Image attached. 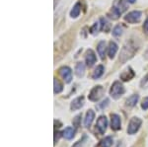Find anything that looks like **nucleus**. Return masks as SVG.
<instances>
[{
	"label": "nucleus",
	"instance_id": "nucleus-10",
	"mask_svg": "<svg viewBox=\"0 0 148 147\" xmlns=\"http://www.w3.org/2000/svg\"><path fill=\"white\" fill-rule=\"evenodd\" d=\"M111 120H112V129H114V130L121 129V118H120V116L116 115V113H112Z\"/></svg>",
	"mask_w": 148,
	"mask_h": 147
},
{
	"label": "nucleus",
	"instance_id": "nucleus-15",
	"mask_svg": "<svg viewBox=\"0 0 148 147\" xmlns=\"http://www.w3.org/2000/svg\"><path fill=\"white\" fill-rule=\"evenodd\" d=\"M116 51H118V46H116V44L114 42H111L109 44V49H108L109 57L113 59L114 57V55H116Z\"/></svg>",
	"mask_w": 148,
	"mask_h": 147
},
{
	"label": "nucleus",
	"instance_id": "nucleus-20",
	"mask_svg": "<svg viewBox=\"0 0 148 147\" xmlns=\"http://www.w3.org/2000/svg\"><path fill=\"white\" fill-rule=\"evenodd\" d=\"M100 25H101V30L104 31V32H109L110 28H111V25H110L109 21L107 20L106 18H101L100 19Z\"/></svg>",
	"mask_w": 148,
	"mask_h": 147
},
{
	"label": "nucleus",
	"instance_id": "nucleus-22",
	"mask_svg": "<svg viewBox=\"0 0 148 147\" xmlns=\"http://www.w3.org/2000/svg\"><path fill=\"white\" fill-rule=\"evenodd\" d=\"M138 99H139V97H138V95H132V96H130V98L126 100V105L128 107H134L136 105Z\"/></svg>",
	"mask_w": 148,
	"mask_h": 147
},
{
	"label": "nucleus",
	"instance_id": "nucleus-13",
	"mask_svg": "<svg viewBox=\"0 0 148 147\" xmlns=\"http://www.w3.org/2000/svg\"><path fill=\"white\" fill-rule=\"evenodd\" d=\"M114 7L120 12L121 14L126 11V9H127V5H126L123 0H116V1L114 2Z\"/></svg>",
	"mask_w": 148,
	"mask_h": 147
},
{
	"label": "nucleus",
	"instance_id": "nucleus-25",
	"mask_svg": "<svg viewBox=\"0 0 148 147\" xmlns=\"http://www.w3.org/2000/svg\"><path fill=\"white\" fill-rule=\"evenodd\" d=\"M121 34H123V28L120 25L116 26L113 30V35L114 37H120V36H121Z\"/></svg>",
	"mask_w": 148,
	"mask_h": 147
},
{
	"label": "nucleus",
	"instance_id": "nucleus-27",
	"mask_svg": "<svg viewBox=\"0 0 148 147\" xmlns=\"http://www.w3.org/2000/svg\"><path fill=\"white\" fill-rule=\"evenodd\" d=\"M141 108L143 109V110H147L148 109V97L143 99L142 104H141Z\"/></svg>",
	"mask_w": 148,
	"mask_h": 147
},
{
	"label": "nucleus",
	"instance_id": "nucleus-11",
	"mask_svg": "<svg viewBox=\"0 0 148 147\" xmlns=\"http://www.w3.org/2000/svg\"><path fill=\"white\" fill-rule=\"evenodd\" d=\"M61 134H62V136L65 139L70 140V139H72L74 135H75V129H73L72 126H67L62 132H61Z\"/></svg>",
	"mask_w": 148,
	"mask_h": 147
},
{
	"label": "nucleus",
	"instance_id": "nucleus-5",
	"mask_svg": "<svg viewBox=\"0 0 148 147\" xmlns=\"http://www.w3.org/2000/svg\"><path fill=\"white\" fill-rule=\"evenodd\" d=\"M107 126H108V120L105 116H101L97 120L96 127L98 131L100 132V134H104L107 130Z\"/></svg>",
	"mask_w": 148,
	"mask_h": 147
},
{
	"label": "nucleus",
	"instance_id": "nucleus-4",
	"mask_svg": "<svg viewBox=\"0 0 148 147\" xmlns=\"http://www.w3.org/2000/svg\"><path fill=\"white\" fill-rule=\"evenodd\" d=\"M104 93H105V89L103 88L102 86H100L99 85V86L94 87L89 94V100H91L93 102L99 101L100 98L104 95Z\"/></svg>",
	"mask_w": 148,
	"mask_h": 147
},
{
	"label": "nucleus",
	"instance_id": "nucleus-17",
	"mask_svg": "<svg viewBox=\"0 0 148 147\" xmlns=\"http://www.w3.org/2000/svg\"><path fill=\"white\" fill-rule=\"evenodd\" d=\"M85 72V65L83 62H78L75 66V73L78 77H82Z\"/></svg>",
	"mask_w": 148,
	"mask_h": 147
},
{
	"label": "nucleus",
	"instance_id": "nucleus-16",
	"mask_svg": "<svg viewBox=\"0 0 148 147\" xmlns=\"http://www.w3.org/2000/svg\"><path fill=\"white\" fill-rule=\"evenodd\" d=\"M97 51H98V53H99L100 57L102 59L105 58V53H106V42L104 41L100 42L98 44V46H97Z\"/></svg>",
	"mask_w": 148,
	"mask_h": 147
},
{
	"label": "nucleus",
	"instance_id": "nucleus-12",
	"mask_svg": "<svg viewBox=\"0 0 148 147\" xmlns=\"http://www.w3.org/2000/svg\"><path fill=\"white\" fill-rule=\"evenodd\" d=\"M95 118V113L93 112L92 110H89L86 113V117H85V120H84V125L86 127H89L90 125L92 124L93 120Z\"/></svg>",
	"mask_w": 148,
	"mask_h": 147
},
{
	"label": "nucleus",
	"instance_id": "nucleus-19",
	"mask_svg": "<svg viewBox=\"0 0 148 147\" xmlns=\"http://www.w3.org/2000/svg\"><path fill=\"white\" fill-rule=\"evenodd\" d=\"M81 12V4L80 3H76L74 7L72 8V10L70 12V16L71 18H77L79 16Z\"/></svg>",
	"mask_w": 148,
	"mask_h": 147
},
{
	"label": "nucleus",
	"instance_id": "nucleus-2",
	"mask_svg": "<svg viewBox=\"0 0 148 147\" xmlns=\"http://www.w3.org/2000/svg\"><path fill=\"white\" fill-rule=\"evenodd\" d=\"M125 93V87L123 86L121 82L116 81L112 85V88L110 90V95L113 97L114 99H119L121 98V96H123Z\"/></svg>",
	"mask_w": 148,
	"mask_h": 147
},
{
	"label": "nucleus",
	"instance_id": "nucleus-7",
	"mask_svg": "<svg viewBox=\"0 0 148 147\" xmlns=\"http://www.w3.org/2000/svg\"><path fill=\"white\" fill-rule=\"evenodd\" d=\"M59 74L62 77V79L64 80L65 83H70L72 80V71L67 66H63L59 69Z\"/></svg>",
	"mask_w": 148,
	"mask_h": 147
},
{
	"label": "nucleus",
	"instance_id": "nucleus-18",
	"mask_svg": "<svg viewBox=\"0 0 148 147\" xmlns=\"http://www.w3.org/2000/svg\"><path fill=\"white\" fill-rule=\"evenodd\" d=\"M104 71H105V68L103 65H98L96 67V69L94 70V73H93V79H98L104 74Z\"/></svg>",
	"mask_w": 148,
	"mask_h": 147
},
{
	"label": "nucleus",
	"instance_id": "nucleus-21",
	"mask_svg": "<svg viewBox=\"0 0 148 147\" xmlns=\"http://www.w3.org/2000/svg\"><path fill=\"white\" fill-rule=\"evenodd\" d=\"M112 144H113V138H112L111 136H107V137H105L103 140H101L99 146L100 147H111Z\"/></svg>",
	"mask_w": 148,
	"mask_h": 147
},
{
	"label": "nucleus",
	"instance_id": "nucleus-31",
	"mask_svg": "<svg viewBox=\"0 0 148 147\" xmlns=\"http://www.w3.org/2000/svg\"><path fill=\"white\" fill-rule=\"evenodd\" d=\"M59 136H60V132H56V135H54V144H56V141L58 140Z\"/></svg>",
	"mask_w": 148,
	"mask_h": 147
},
{
	"label": "nucleus",
	"instance_id": "nucleus-26",
	"mask_svg": "<svg viewBox=\"0 0 148 147\" xmlns=\"http://www.w3.org/2000/svg\"><path fill=\"white\" fill-rule=\"evenodd\" d=\"M98 29H99V24L98 23H95L94 25L92 26L91 30H90V32H91L92 35H96L98 33Z\"/></svg>",
	"mask_w": 148,
	"mask_h": 147
},
{
	"label": "nucleus",
	"instance_id": "nucleus-3",
	"mask_svg": "<svg viewBox=\"0 0 148 147\" xmlns=\"http://www.w3.org/2000/svg\"><path fill=\"white\" fill-rule=\"evenodd\" d=\"M142 124V120L139 118H132L130 120L127 127V133L128 134H134L138 131Z\"/></svg>",
	"mask_w": 148,
	"mask_h": 147
},
{
	"label": "nucleus",
	"instance_id": "nucleus-28",
	"mask_svg": "<svg viewBox=\"0 0 148 147\" xmlns=\"http://www.w3.org/2000/svg\"><path fill=\"white\" fill-rule=\"evenodd\" d=\"M108 105H109V99H105V100L99 105V107H100V109H102L103 110V109H105Z\"/></svg>",
	"mask_w": 148,
	"mask_h": 147
},
{
	"label": "nucleus",
	"instance_id": "nucleus-1",
	"mask_svg": "<svg viewBox=\"0 0 148 147\" xmlns=\"http://www.w3.org/2000/svg\"><path fill=\"white\" fill-rule=\"evenodd\" d=\"M138 46L134 42V41L130 40V42H127L126 44L123 46V49L121 51V55H120V60L121 63H125L128 59H130L134 55V53L137 51Z\"/></svg>",
	"mask_w": 148,
	"mask_h": 147
},
{
	"label": "nucleus",
	"instance_id": "nucleus-8",
	"mask_svg": "<svg viewBox=\"0 0 148 147\" xmlns=\"http://www.w3.org/2000/svg\"><path fill=\"white\" fill-rule=\"evenodd\" d=\"M85 59H86V63H87L88 67H92V66L96 63L97 57H96V55H95V53L92 49H88L87 51Z\"/></svg>",
	"mask_w": 148,
	"mask_h": 147
},
{
	"label": "nucleus",
	"instance_id": "nucleus-23",
	"mask_svg": "<svg viewBox=\"0 0 148 147\" xmlns=\"http://www.w3.org/2000/svg\"><path fill=\"white\" fill-rule=\"evenodd\" d=\"M53 83H54V88H53V91L56 94H58L60 93L61 91H62V85L60 84V82L58 81V80L56 79V78H54L53 80Z\"/></svg>",
	"mask_w": 148,
	"mask_h": 147
},
{
	"label": "nucleus",
	"instance_id": "nucleus-6",
	"mask_svg": "<svg viewBox=\"0 0 148 147\" xmlns=\"http://www.w3.org/2000/svg\"><path fill=\"white\" fill-rule=\"evenodd\" d=\"M141 19V12L139 11H132L130 12L125 17V20L126 22L134 24V23H138Z\"/></svg>",
	"mask_w": 148,
	"mask_h": 147
},
{
	"label": "nucleus",
	"instance_id": "nucleus-32",
	"mask_svg": "<svg viewBox=\"0 0 148 147\" xmlns=\"http://www.w3.org/2000/svg\"><path fill=\"white\" fill-rule=\"evenodd\" d=\"M135 1L136 0H126V2H128V3H134Z\"/></svg>",
	"mask_w": 148,
	"mask_h": 147
},
{
	"label": "nucleus",
	"instance_id": "nucleus-24",
	"mask_svg": "<svg viewBox=\"0 0 148 147\" xmlns=\"http://www.w3.org/2000/svg\"><path fill=\"white\" fill-rule=\"evenodd\" d=\"M109 16L112 19H114V20H116V19H118L121 16V13L118 10H116L114 7H113V8H112V10H111V12L109 13Z\"/></svg>",
	"mask_w": 148,
	"mask_h": 147
},
{
	"label": "nucleus",
	"instance_id": "nucleus-9",
	"mask_svg": "<svg viewBox=\"0 0 148 147\" xmlns=\"http://www.w3.org/2000/svg\"><path fill=\"white\" fill-rule=\"evenodd\" d=\"M83 106H84V97L81 96V97H78V98L74 99V100L71 102L70 109L72 111H76V110L81 109Z\"/></svg>",
	"mask_w": 148,
	"mask_h": 147
},
{
	"label": "nucleus",
	"instance_id": "nucleus-30",
	"mask_svg": "<svg viewBox=\"0 0 148 147\" xmlns=\"http://www.w3.org/2000/svg\"><path fill=\"white\" fill-rule=\"evenodd\" d=\"M143 30H144V32L148 35V18L145 20V22H144V25H143Z\"/></svg>",
	"mask_w": 148,
	"mask_h": 147
},
{
	"label": "nucleus",
	"instance_id": "nucleus-29",
	"mask_svg": "<svg viewBox=\"0 0 148 147\" xmlns=\"http://www.w3.org/2000/svg\"><path fill=\"white\" fill-rule=\"evenodd\" d=\"M80 118H81V115H78V116H76L75 118L73 120V124L75 125V126H78V125H79Z\"/></svg>",
	"mask_w": 148,
	"mask_h": 147
},
{
	"label": "nucleus",
	"instance_id": "nucleus-14",
	"mask_svg": "<svg viewBox=\"0 0 148 147\" xmlns=\"http://www.w3.org/2000/svg\"><path fill=\"white\" fill-rule=\"evenodd\" d=\"M133 77H134V72H133L130 67H128L127 69H125L121 74V78L123 80V81H128V80H130L131 78H133Z\"/></svg>",
	"mask_w": 148,
	"mask_h": 147
}]
</instances>
